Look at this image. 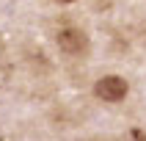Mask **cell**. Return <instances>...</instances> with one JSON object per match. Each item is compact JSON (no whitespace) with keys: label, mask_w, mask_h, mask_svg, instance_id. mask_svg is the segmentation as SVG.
<instances>
[{"label":"cell","mask_w":146,"mask_h":141,"mask_svg":"<svg viewBox=\"0 0 146 141\" xmlns=\"http://www.w3.org/2000/svg\"><path fill=\"white\" fill-rule=\"evenodd\" d=\"M94 91H97V97H102L105 102H119V100L127 97V80L119 78V75H108V78H102V80L94 86Z\"/></svg>","instance_id":"1"},{"label":"cell","mask_w":146,"mask_h":141,"mask_svg":"<svg viewBox=\"0 0 146 141\" xmlns=\"http://www.w3.org/2000/svg\"><path fill=\"white\" fill-rule=\"evenodd\" d=\"M55 39H58V47L64 50V53H72V55L88 50V36L80 28H61Z\"/></svg>","instance_id":"2"},{"label":"cell","mask_w":146,"mask_h":141,"mask_svg":"<svg viewBox=\"0 0 146 141\" xmlns=\"http://www.w3.org/2000/svg\"><path fill=\"white\" fill-rule=\"evenodd\" d=\"M58 3H72V0H58Z\"/></svg>","instance_id":"3"}]
</instances>
